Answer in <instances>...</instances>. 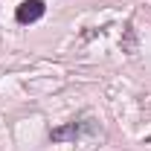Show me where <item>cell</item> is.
Wrapping results in <instances>:
<instances>
[{"instance_id": "obj_1", "label": "cell", "mask_w": 151, "mask_h": 151, "mask_svg": "<svg viewBox=\"0 0 151 151\" xmlns=\"http://www.w3.org/2000/svg\"><path fill=\"white\" fill-rule=\"evenodd\" d=\"M44 12H47V3H44V0H23L18 9H15V20H18L20 26H26V23L41 20Z\"/></svg>"}, {"instance_id": "obj_2", "label": "cell", "mask_w": 151, "mask_h": 151, "mask_svg": "<svg viewBox=\"0 0 151 151\" xmlns=\"http://www.w3.org/2000/svg\"><path fill=\"white\" fill-rule=\"evenodd\" d=\"M84 131V122H67L61 128H52L50 131V142H64V139H78Z\"/></svg>"}]
</instances>
